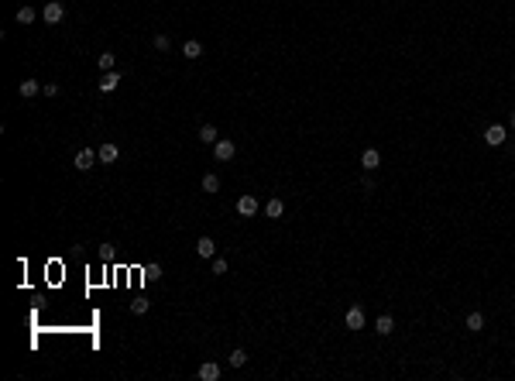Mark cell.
<instances>
[{
  "label": "cell",
  "mask_w": 515,
  "mask_h": 381,
  "mask_svg": "<svg viewBox=\"0 0 515 381\" xmlns=\"http://www.w3.org/2000/svg\"><path fill=\"white\" fill-rule=\"evenodd\" d=\"M258 209H261V203H258V196H251V193H244V196L237 199V213L240 217H258Z\"/></svg>",
  "instance_id": "cell-1"
},
{
  "label": "cell",
  "mask_w": 515,
  "mask_h": 381,
  "mask_svg": "<svg viewBox=\"0 0 515 381\" xmlns=\"http://www.w3.org/2000/svg\"><path fill=\"white\" fill-rule=\"evenodd\" d=\"M343 323H347V330H364V323H367L364 309H361V306H351L347 316H343Z\"/></svg>",
  "instance_id": "cell-2"
},
{
  "label": "cell",
  "mask_w": 515,
  "mask_h": 381,
  "mask_svg": "<svg viewBox=\"0 0 515 381\" xmlns=\"http://www.w3.org/2000/svg\"><path fill=\"white\" fill-rule=\"evenodd\" d=\"M484 141H488L491 148H502L505 141H508V131H505L502 124H491V127H488V131H484Z\"/></svg>",
  "instance_id": "cell-3"
},
{
  "label": "cell",
  "mask_w": 515,
  "mask_h": 381,
  "mask_svg": "<svg viewBox=\"0 0 515 381\" xmlns=\"http://www.w3.org/2000/svg\"><path fill=\"white\" fill-rule=\"evenodd\" d=\"M42 17H45V24H58L62 17H66V7H62L58 0H48L45 11H42Z\"/></svg>",
  "instance_id": "cell-4"
},
{
  "label": "cell",
  "mask_w": 515,
  "mask_h": 381,
  "mask_svg": "<svg viewBox=\"0 0 515 381\" xmlns=\"http://www.w3.org/2000/svg\"><path fill=\"white\" fill-rule=\"evenodd\" d=\"M93 162H100V155H96L93 148H83L79 155H76V168H79V172H90Z\"/></svg>",
  "instance_id": "cell-5"
},
{
  "label": "cell",
  "mask_w": 515,
  "mask_h": 381,
  "mask_svg": "<svg viewBox=\"0 0 515 381\" xmlns=\"http://www.w3.org/2000/svg\"><path fill=\"white\" fill-rule=\"evenodd\" d=\"M196 374H199V381H217L220 378V364H217V361H203Z\"/></svg>",
  "instance_id": "cell-6"
},
{
  "label": "cell",
  "mask_w": 515,
  "mask_h": 381,
  "mask_svg": "<svg viewBox=\"0 0 515 381\" xmlns=\"http://www.w3.org/2000/svg\"><path fill=\"white\" fill-rule=\"evenodd\" d=\"M234 151H237V148H234V141H223V138H220L217 144H213V155H217L220 162H230V158H234Z\"/></svg>",
  "instance_id": "cell-7"
},
{
  "label": "cell",
  "mask_w": 515,
  "mask_h": 381,
  "mask_svg": "<svg viewBox=\"0 0 515 381\" xmlns=\"http://www.w3.org/2000/svg\"><path fill=\"white\" fill-rule=\"evenodd\" d=\"M117 86H120V72H117V69L103 72V79H100V93H114Z\"/></svg>",
  "instance_id": "cell-8"
},
{
  "label": "cell",
  "mask_w": 515,
  "mask_h": 381,
  "mask_svg": "<svg viewBox=\"0 0 515 381\" xmlns=\"http://www.w3.org/2000/svg\"><path fill=\"white\" fill-rule=\"evenodd\" d=\"M196 254H199V258H213V254H217L213 237H199V241H196Z\"/></svg>",
  "instance_id": "cell-9"
},
{
  "label": "cell",
  "mask_w": 515,
  "mask_h": 381,
  "mask_svg": "<svg viewBox=\"0 0 515 381\" xmlns=\"http://www.w3.org/2000/svg\"><path fill=\"white\" fill-rule=\"evenodd\" d=\"M42 90H45V82H38V79H24V82H21V96H24V100L38 96Z\"/></svg>",
  "instance_id": "cell-10"
},
{
  "label": "cell",
  "mask_w": 515,
  "mask_h": 381,
  "mask_svg": "<svg viewBox=\"0 0 515 381\" xmlns=\"http://www.w3.org/2000/svg\"><path fill=\"white\" fill-rule=\"evenodd\" d=\"M96 155H100V162H103V165H110V162H117L120 148H117V144H100V148H96Z\"/></svg>",
  "instance_id": "cell-11"
},
{
  "label": "cell",
  "mask_w": 515,
  "mask_h": 381,
  "mask_svg": "<svg viewBox=\"0 0 515 381\" xmlns=\"http://www.w3.org/2000/svg\"><path fill=\"white\" fill-rule=\"evenodd\" d=\"M361 165H364L367 172H375L378 165H381V155H378V148H367L364 155H361Z\"/></svg>",
  "instance_id": "cell-12"
},
{
  "label": "cell",
  "mask_w": 515,
  "mask_h": 381,
  "mask_svg": "<svg viewBox=\"0 0 515 381\" xmlns=\"http://www.w3.org/2000/svg\"><path fill=\"white\" fill-rule=\"evenodd\" d=\"M199 141H203V144H217V127H213V124H203V127H199Z\"/></svg>",
  "instance_id": "cell-13"
},
{
  "label": "cell",
  "mask_w": 515,
  "mask_h": 381,
  "mask_svg": "<svg viewBox=\"0 0 515 381\" xmlns=\"http://www.w3.org/2000/svg\"><path fill=\"white\" fill-rule=\"evenodd\" d=\"M182 55H186V58H199V55H203V45H199L196 38H189V41L182 45Z\"/></svg>",
  "instance_id": "cell-14"
},
{
  "label": "cell",
  "mask_w": 515,
  "mask_h": 381,
  "mask_svg": "<svg viewBox=\"0 0 515 381\" xmlns=\"http://www.w3.org/2000/svg\"><path fill=\"white\" fill-rule=\"evenodd\" d=\"M264 213H268V217H282V213H285V203H282V199H268V203H264Z\"/></svg>",
  "instance_id": "cell-15"
},
{
  "label": "cell",
  "mask_w": 515,
  "mask_h": 381,
  "mask_svg": "<svg viewBox=\"0 0 515 381\" xmlns=\"http://www.w3.org/2000/svg\"><path fill=\"white\" fill-rule=\"evenodd\" d=\"M467 330L470 333H481V330H484V316H481V312H470L467 316Z\"/></svg>",
  "instance_id": "cell-16"
},
{
  "label": "cell",
  "mask_w": 515,
  "mask_h": 381,
  "mask_svg": "<svg viewBox=\"0 0 515 381\" xmlns=\"http://www.w3.org/2000/svg\"><path fill=\"white\" fill-rule=\"evenodd\" d=\"M392 330H395V320H392V316H378V333L388 336Z\"/></svg>",
  "instance_id": "cell-17"
},
{
  "label": "cell",
  "mask_w": 515,
  "mask_h": 381,
  "mask_svg": "<svg viewBox=\"0 0 515 381\" xmlns=\"http://www.w3.org/2000/svg\"><path fill=\"white\" fill-rule=\"evenodd\" d=\"M96 66H100L103 72H110V69H114V52H103V55H96Z\"/></svg>",
  "instance_id": "cell-18"
},
{
  "label": "cell",
  "mask_w": 515,
  "mask_h": 381,
  "mask_svg": "<svg viewBox=\"0 0 515 381\" xmlns=\"http://www.w3.org/2000/svg\"><path fill=\"white\" fill-rule=\"evenodd\" d=\"M34 17H38V11H34V7H21V11H17V24H31Z\"/></svg>",
  "instance_id": "cell-19"
},
{
  "label": "cell",
  "mask_w": 515,
  "mask_h": 381,
  "mask_svg": "<svg viewBox=\"0 0 515 381\" xmlns=\"http://www.w3.org/2000/svg\"><path fill=\"white\" fill-rule=\"evenodd\" d=\"M244 364H248V354H244V350L237 347V350L230 354V368H244Z\"/></svg>",
  "instance_id": "cell-20"
},
{
  "label": "cell",
  "mask_w": 515,
  "mask_h": 381,
  "mask_svg": "<svg viewBox=\"0 0 515 381\" xmlns=\"http://www.w3.org/2000/svg\"><path fill=\"white\" fill-rule=\"evenodd\" d=\"M203 189H206V193H217V189H220V179H217L213 172H210V175H203Z\"/></svg>",
  "instance_id": "cell-21"
},
{
  "label": "cell",
  "mask_w": 515,
  "mask_h": 381,
  "mask_svg": "<svg viewBox=\"0 0 515 381\" xmlns=\"http://www.w3.org/2000/svg\"><path fill=\"white\" fill-rule=\"evenodd\" d=\"M131 312H134V316H145V312H148V299H134L131 302Z\"/></svg>",
  "instance_id": "cell-22"
},
{
  "label": "cell",
  "mask_w": 515,
  "mask_h": 381,
  "mask_svg": "<svg viewBox=\"0 0 515 381\" xmlns=\"http://www.w3.org/2000/svg\"><path fill=\"white\" fill-rule=\"evenodd\" d=\"M155 48H158V52H169V48H172L169 35H155Z\"/></svg>",
  "instance_id": "cell-23"
},
{
  "label": "cell",
  "mask_w": 515,
  "mask_h": 381,
  "mask_svg": "<svg viewBox=\"0 0 515 381\" xmlns=\"http://www.w3.org/2000/svg\"><path fill=\"white\" fill-rule=\"evenodd\" d=\"M213 275H227V261H223V258L213 261Z\"/></svg>",
  "instance_id": "cell-24"
},
{
  "label": "cell",
  "mask_w": 515,
  "mask_h": 381,
  "mask_svg": "<svg viewBox=\"0 0 515 381\" xmlns=\"http://www.w3.org/2000/svg\"><path fill=\"white\" fill-rule=\"evenodd\" d=\"M42 93H45V96H58V86H55V82H45V90H42Z\"/></svg>",
  "instance_id": "cell-25"
},
{
  "label": "cell",
  "mask_w": 515,
  "mask_h": 381,
  "mask_svg": "<svg viewBox=\"0 0 515 381\" xmlns=\"http://www.w3.org/2000/svg\"><path fill=\"white\" fill-rule=\"evenodd\" d=\"M148 278H161V268L158 265H148Z\"/></svg>",
  "instance_id": "cell-26"
},
{
  "label": "cell",
  "mask_w": 515,
  "mask_h": 381,
  "mask_svg": "<svg viewBox=\"0 0 515 381\" xmlns=\"http://www.w3.org/2000/svg\"><path fill=\"white\" fill-rule=\"evenodd\" d=\"M512 127H515V110H512Z\"/></svg>",
  "instance_id": "cell-27"
}]
</instances>
